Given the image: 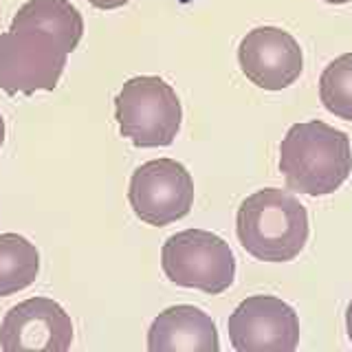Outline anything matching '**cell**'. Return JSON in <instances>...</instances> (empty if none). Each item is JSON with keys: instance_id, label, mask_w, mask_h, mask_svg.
<instances>
[{"instance_id": "cell-11", "label": "cell", "mask_w": 352, "mask_h": 352, "mask_svg": "<svg viewBox=\"0 0 352 352\" xmlns=\"http://www.w3.org/2000/svg\"><path fill=\"white\" fill-rule=\"evenodd\" d=\"M11 27H36L47 31L71 53L84 36V18L69 0H29L16 11Z\"/></svg>"}, {"instance_id": "cell-5", "label": "cell", "mask_w": 352, "mask_h": 352, "mask_svg": "<svg viewBox=\"0 0 352 352\" xmlns=\"http://www.w3.org/2000/svg\"><path fill=\"white\" fill-rule=\"evenodd\" d=\"M161 267L181 289L218 295L236 280V256L227 242L205 229H185L170 236L161 249Z\"/></svg>"}, {"instance_id": "cell-4", "label": "cell", "mask_w": 352, "mask_h": 352, "mask_svg": "<svg viewBox=\"0 0 352 352\" xmlns=\"http://www.w3.org/2000/svg\"><path fill=\"white\" fill-rule=\"evenodd\" d=\"M69 49L36 27H9L0 36V91L51 93L66 69Z\"/></svg>"}, {"instance_id": "cell-14", "label": "cell", "mask_w": 352, "mask_h": 352, "mask_svg": "<svg viewBox=\"0 0 352 352\" xmlns=\"http://www.w3.org/2000/svg\"><path fill=\"white\" fill-rule=\"evenodd\" d=\"M88 3L97 9H119V7L128 5L130 0H88Z\"/></svg>"}, {"instance_id": "cell-16", "label": "cell", "mask_w": 352, "mask_h": 352, "mask_svg": "<svg viewBox=\"0 0 352 352\" xmlns=\"http://www.w3.org/2000/svg\"><path fill=\"white\" fill-rule=\"evenodd\" d=\"M5 135H7L5 119H3V115H0V148H3V143H5Z\"/></svg>"}, {"instance_id": "cell-9", "label": "cell", "mask_w": 352, "mask_h": 352, "mask_svg": "<svg viewBox=\"0 0 352 352\" xmlns=\"http://www.w3.org/2000/svg\"><path fill=\"white\" fill-rule=\"evenodd\" d=\"M71 344V317L49 297L20 302L0 324V346L5 352H64Z\"/></svg>"}, {"instance_id": "cell-15", "label": "cell", "mask_w": 352, "mask_h": 352, "mask_svg": "<svg viewBox=\"0 0 352 352\" xmlns=\"http://www.w3.org/2000/svg\"><path fill=\"white\" fill-rule=\"evenodd\" d=\"M346 333H348V339H350V344H352V300L346 308Z\"/></svg>"}, {"instance_id": "cell-7", "label": "cell", "mask_w": 352, "mask_h": 352, "mask_svg": "<svg viewBox=\"0 0 352 352\" xmlns=\"http://www.w3.org/2000/svg\"><path fill=\"white\" fill-rule=\"evenodd\" d=\"M229 341L238 352H293L300 341V319L275 295H251L231 313Z\"/></svg>"}, {"instance_id": "cell-3", "label": "cell", "mask_w": 352, "mask_h": 352, "mask_svg": "<svg viewBox=\"0 0 352 352\" xmlns=\"http://www.w3.org/2000/svg\"><path fill=\"white\" fill-rule=\"evenodd\" d=\"M119 132L137 148L172 146L181 130L183 108L174 88L157 75L124 82L115 97Z\"/></svg>"}, {"instance_id": "cell-6", "label": "cell", "mask_w": 352, "mask_h": 352, "mask_svg": "<svg viewBox=\"0 0 352 352\" xmlns=\"http://www.w3.org/2000/svg\"><path fill=\"white\" fill-rule=\"evenodd\" d=\"M128 201L139 220L165 227L185 218L194 205V181L183 163L154 159L130 176Z\"/></svg>"}, {"instance_id": "cell-13", "label": "cell", "mask_w": 352, "mask_h": 352, "mask_svg": "<svg viewBox=\"0 0 352 352\" xmlns=\"http://www.w3.org/2000/svg\"><path fill=\"white\" fill-rule=\"evenodd\" d=\"M319 99L330 115L352 121V53L339 55L322 71Z\"/></svg>"}, {"instance_id": "cell-1", "label": "cell", "mask_w": 352, "mask_h": 352, "mask_svg": "<svg viewBox=\"0 0 352 352\" xmlns=\"http://www.w3.org/2000/svg\"><path fill=\"white\" fill-rule=\"evenodd\" d=\"M350 137L319 119L295 124L280 143V172L293 192L326 196L348 181Z\"/></svg>"}, {"instance_id": "cell-2", "label": "cell", "mask_w": 352, "mask_h": 352, "mask_svg": "<svg viewBox=\"0 0 352 352\" xmlns=\"http://www.w3.org/2000/svg\"><path fill=\"white\" fill-rule=\"evenodd\" d=\"M236 234L249 256L262 262H289L306 247V207L289 192L264 187L240 203Z\"/></svg>"}, {"instance_id": "cell-8", "label": "cell", "mask_w": 352, "mask_h": 352, "mask_svg": "<svg viewBox=\"0 0 352 352\" xmlns=\"http://www.w3.org/2000/svg\"><path fill=\"white\" fill-rule=\"evenodd\" d=\"M238 62L249 82L269 93H278L300 80L304 53L282 27H256L238 44Z\"/></svg>"}, {"instance_id": "cell-10", "label": "cell", "mask_w": 352, "mask_h": 352, "mask_svg": "<svg viewBox=\"0 0 352 352\" xmlns=\"http://www.w3.org/2000/svg\"><path fill=\"white\" fill-rule=\"evenodd\" d=\"M150 352H218L214 319L190 304L170 306L154 319L148 330Z\"/></svg>"}, {"instance_id": "cell-17", "label": "cell", "mask_w": 352, "mask_h": 352, "mask_svg": "<svg viewBox=\"0 0 352 352\" xmlns=\"http://www.w3.org/2000/svg\"><path fill=\"white\" fill-rule=\"evenodd\" d=\"M324 3H328V5H348V3H352V0H324Z\"/></svg>"}, {"instance_id": "cell-12", "label": "cell", "mask_w": 352, "mask_h": 352, "mask_svg": "<svg viewBox=\"0 0 352 352\" xmlns=\"http://www.w3.org/2000/svg\"><path fill=\"white\" fill-rule=\"evenodd\" d=\"M40 273V251L20 234L0 236V297L29 289Z\"/></svg>"}]
</instances>
